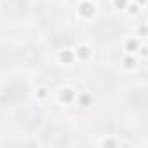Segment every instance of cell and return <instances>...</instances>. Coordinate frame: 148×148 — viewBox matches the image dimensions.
I'll use <instances>...</instances> for the list:
<instances>
[{"label": "cell", "instance_id": "5b68a950", "mask_svg": "<svg viewBox=\"0 0 148 148\" xmlns=\"http://www.w3.org/2000/svg\"><path fill=\"white\" fill-rule=\"evenodd\" d=\"M18 59L21 63H25L26 66H35V64H38L42 61V51L33 44H26L25 47L19 49Z\"/></svg>", "mask_w": 148, "mask_h": 148}, {"label": "cell", "instance_id": "3957f363", "mask_svg": "<svg viewBox=\"0 0 148 148\" xmlns=\"http://www.w3.org/2000/svg\"><path fill=\"white\" fill-rule=\"evenodd\" d=\"M68 131L66 127L59 125V124H49L44 131H42V139L45 145H52V146H59V145H66L68 143Z\"/></svg>", "mask_w": 148, "mask_h": 148}, {"label": "cell", "instance_id": "7a4b0ae2", "mask_svg": "<svg viewBox=\"0 0 148 148\" xmlns=\"http://www.w3.org/2000/svg\"><path fill=\"white\" fill-rule=\"evenodd\" d=\"M89 86L92 91H96L98 94H106L110 92L113 87H115V77L108 70H103V68H98L91 73L89 77Z\"/></svg>", "mask_w": 148, "mask_h": 148}, {"label": "cell", "instance_id": "277c9868", "mask_svg": "<svg viewBox=\"0 0 148 148\" xmlns=\"http://www.w3.org/2000/svg\"><path fill=\"white\" fill-rule=\"evenodd\" d=\"M4 14L5 18L11 19H21L26 16L30 5H28V0H4Z\"/></svg>", "mask_w": 148, "mask_h": 148}, {"label": "cell", "instance_id": "52a82bcc", "mask_svg": "<svg viewBox=\"0 0 148 148\" xmlns=\"http://www.w3.org/2000/svg\"><path fill=\"white\" fill-rule=\"evenodd\" d=\"M26 92H28L26 86L21 84V82H16V84H11L5 89V98H9V99H21Z\"/></svg>", "mask_w": 148, "mask_h": 148}, {"label": "cell", "instance_id": "8992f818", "mask_svg": "<svg viewBox=\"0 0 148 148\" xmlns=\"http://www.w3.org/2000/svg\"><path fill=\"white\" fill-rule=\"evenodd\" d=\"M18 61V52L11 47H0V71L11 68Z\"/></svg>", "mask_w": 148, "mask_h": 148}, {"label": "cell", "instance_id": "6da1fadb", "mask_svg": "<svg viewBox=\"0 0 148 148\" xmlns=\"http://www.w3.org/2000/svg\"><path fill=\"white\" fill-rule=\"evenodd\" d=\"M124 33V26L120 21L117 19H101L96 23V26L92 28V35L96 40L99 42H112L117 40L120 35Z\"/></svg>", "mask_w": 148, "mask_h": 148}]
</instances>
